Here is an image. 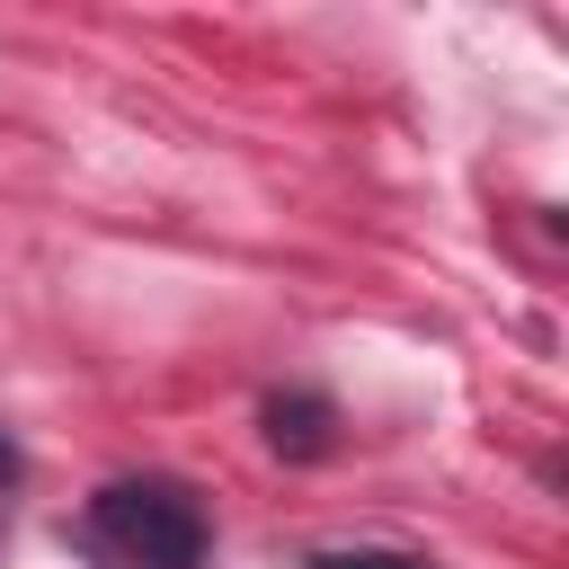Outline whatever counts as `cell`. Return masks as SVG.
<instances>
[{
    "mask_svg": "<svg viewBox=\"0 0 569 569\" xmlns=\"http://www.w3.org/2000/svg\"><path fill=\"white\" fill-rule=\"evenodd\" d=\"M89 542H98L116 569H196L204 516H196V498L169 489V480H116V489L89 507Z\"/></svg>",
    "mask_w": 569,
    "mask_h": 569,
    "instance_id": "obj_1",
    "label": "cell"
},
{
    "mask_svg": "<svg viewBox=\"0 0 569 569\" xmlns=\"http://www.w3.org/2000/svg\"><path fill=\"white\" fill-rule=\"evenodd\" d=\"M267 436H276V453H284V445L311 453V445H320V409H311V400H267Z\"/></svg>",
    "mask_w": 569,
    "mask_h": 569,
    "instance_id": "obj_2",
    "label": "cell"
},
{
    "mask_svg": "<svg viewBox=\"0 0 569 569\" xmlns=\"http://www.w3.org/2000/svg\"><path fill=\"white\" fill-rule=\"evenodd\" d=\"M329 569H400V560H329Z\"/></svg>",
    "mask_w": 569,
    "mask_h": 569,
    "instance_id": "obj_3",
    "label": "cell"
}]
</instances>
